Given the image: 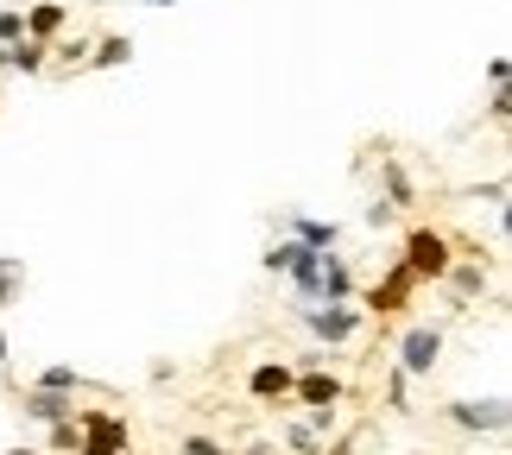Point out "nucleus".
<instances>
[{"label":"nucleus","mask_w":512,"mask_h":455,"mask_svg":"<svg viewBox=\"0 0 512 455\" xmlns=\"http://www.w3.org/2000/svg\"><path fill=\"white\" fill-rule=\"evenodd\" d=\"M449 234H437V228H405V272H411V285H443V272H449Z\"/></svg>","instance_id":"f257e3e1"},{"label":"nucleus","mask_w":512,"mask_h":455,"mask_svg":"<svg viewBox=\"0 0 512 455\" xmlns=\"http://www.w3.org/2000/svg\"><path fill=\"white\" fill-rule=\"evenodd\" d=\"M76 455H127L133 449V430L121 411H76Z\"/></svg>","instance_id":"f03ea898"},{"label":"nucleus","mask_w":512,"mask_h":455,"mask_svg":"<svg viewBox=\"0 0 512 455\" xmlns=\"http://www.w3.org/2000/svg\"><path fill=\"white\" fill-rule=\"evenodd\" d=\"M437 361H443V323H405V335H399V367L405 380H430L437 373Z\"/></svg>","instance_id":"7ed1b4c3"},{"label":"nucleus","mask_w":512,"mask_h":455,"mask_svg":"<svg viewBox=\"0 0 512 455\" xmlns=\"http://www.w3.org/2000/svg\"><path fill=\"white\" fill-rule=\"evenodd\" d=\"M298 316H304V329L317 335L323 348H348L354 335H361V310L354 304H304Z\"/></svg>","instance_id":"20e7f679"},{"label":"nucleus","mask_w":512,"mask_h":455,"mask_svg":"<svg viewBox=\"0 0 512 455\" xmlns=\"http://www.w3.org/2000/svg\"><path fill=\"white\" fill-rule=\"evenodd\" d=\"M443 418L456 424V430H468V437H481V430H487V437H500L512 411H506V399H449Z\"/></svg>","instance_id":"39448f33"},{"label":"nucleus","mask_w":512,"mask_h":455,"mask_svg":"<svg viewBox=\"0 0 512 455\" xmlns=\"http://www.w3.org/2000/svg\"><path fill=\"white\" fill-rule=\"evenodd\" d=\"M64 26H70V13L57 7V0H32L26 7V45H57V38H64Z\"/></svg>","instance_id":"423d86ee"},{"label":"nucleus","mask_w":512,"mask_h":455,"mask_svg":"<svg viewBox=\"0 0 512 455\" xmlns=\"http://www.w3.org/2000/svg\"><path fill=\"white\" fill-rule=\"evenodd\" d=\"M291 392H298L310 411H336L342 392H348V380H342V373H298V380H291Z\"/></svg>","instance_id":"0eeeda50"},{"label":"nucleus","mask_w":512,"mask_h":455,"mask_svg":"<svg viewBox=\"0 0 512 455\" xmlns=\"http://www.w3.org/2000/svg\"><path fill=\"white\" fill-rule=\"evenodd\" d=\"M291 241L310 247V253H336L342 247V222H317V215H285Z\"/></svg>","instance_id":"6e6552de"},{"label":"nucleus","mask_w":512,"mask_h":455,"mask_svg":"<svg viewBox=\"0 0 512 455\" xmlns=\"http://www.w3.org/2000/svg\"><path fill=\"white\" fill-rule=\"evenodd\" d=\"M19 405H26V418L45 424V430L76 418V399H70V392H32V386H26V399H19Z\"/></svg>","instance_id":"1a4fd4ad"},{"label":"nucleus","mask_w":512,"mask_h":455,"mask_svg":"<svg viewBox=\"0 0 512 455\" xmlns=\"http://www.w3.org/2000/svg\"><path fill=\"white\" fill-rule=\"evenodd\" d=\"M443 285L456 291L462 304H475V298H487V266H481V260H449V272H443Z\"/></svg>","instance_id":"9d476101"},{"label":"nucleus","mask_w":512,"mask_h":455,"mask_svg":"<svg viewBox=\"0 0 512 455\" xmlns=\"http://www.w3.org/2000/svg\"><path fill=\"white\" fill-rule=\"evenodd\" d=\"M411 291H418V285H411V272H405V260H399L380 285L367 291V304H373V310H405V304H411Z\"/></svg>","instance_id":"9b49d317"},{"label":"nucleus","mask_w":512,"mask_h":455,"mask_svg":"<svg viewBox=\"0 0 512 455\" xmlns=\"http://www.w3.org/2000/svg\"><path fill=\"white\" fill-rule=\"evenodd\" d=\"M291 380H298V367H279V361H260L247 373V392L253 399H285L291 392Z\"/></svg>","instance_id":"f8f14e48"},{"label":"nucleus","mask_w":512,"mask_h":455,"mask_svg":"<svg viewBox=\"0 0 512 455\" xmlns=\"http://www.w3.org/2000/svg\"><path fill=\"white\" fill-rule=\"evenodd\" d=\"M26 291V266L19 260H0V316H7V304ZM0 367H7V323H0Z\"/></svg>","instance_id":"ddd939ff"},{"label":"nucleus","mask_w":512,"mask_h":455,"mask_svg":"<svg viewBox=\"0 0 512 455\" xmlns=\"http://www.w3.org/2000/svg\"><path fill=\"white\" fill-rule=\"evenodd\" d=\"M380 184H386L380 203H392V209H411V203H418V184H411V171H405V165H392V158L380 165Z\"/></svg>","instance_id":"4468645a"},{"label":"nucleus","mask_w":512,"mask_h":455,"mask_svg":"<svg viewBox=\"0 0 512 455\" xmlns=\"http://www.w3.org/2000/svg\"><path fill=\"white\" fill-rule=\"evenodd\" d=\"M121 64H133V38L127 32H108L102 45L89 51V70H121Z\"/></svg>","instance_id":"2eb2a0df"},{"label":"nucleus","mask_w":512,"mask_h":455,"mask_svg":"<svg viewBox=\"0 0 512 455\" xmlns=\"http://www.w3.org/2000/svg\"><path fill=\"white\" fill-rule=\"evenodd\" d=\"M32 392H70L76 399V392H89V380L76 367H45V373H32Z\"/></svg>","instance_id":"dca6fc26"},{"label":"nucleus","mask_w":512,"mask_h":455,"mask_svg":"<svg viewBox=\"0 0 512 455\" xmlns=\"http://www.w3.org/2000/svg\"><path fill=\"white\" fill-rule=\"evenodd\" d=\"M177 455H228V443L203 437V430H184V437H177Z\"/></svg>","instance_id":"f3484780"},{"label":"nucleus","mask_w":512,"mask_h":455,"mask_svg":"<svg viewBox=\"0 0 512 455\" xmlns=\"http://www.w3.org/2000/svg\"><path fill=\"white\" fill-rule=\"evenodd\" d=\"M76 443H83V437H76V418L45 430V449H51V455H76Z\"/></svg>","instance_id":"a211bd4d"},{"label":"nucleus","mask_w":512,"mask_h":455,"mask_svg":"<svg viewBox=\"0 0 512 455\" xmlns=\"http://www.w3.org/2000/svg\"><path fill=\"white\" fill-rule=\"evenodd\" d=\"M0 45H26V13H19V7L0 13Z\"/></svg>","instance_id":"6ab92c4d"},{"label":"nucleus","mask_w":512,"mask_h":455,"mask_svg":"<svg viewBox=\"0 0 512 455\" xmlns=\"http://www.w3.org/2000/svg\"><path fill=\"white\" fill-rule=\"evenodd\" d=\"M285 449H291V455H317L323 443H317V437H310V430H304V424H285Z\"/></svg>","instance_id":"aec40b11"},{"label":"nucleus","mask_w":512,"mask_h":455,"mask_svg":"<svg viewBox=\"0 0 512 455\" xmlns=\"http://www.w3.org/2000/svg\"><path fill=\"white\" fill-rule=\"evenodd\" d=\"M361 222H373V228H399V209H392V203H380V196H373V203H367V215H361Z\"/></svg>","instance_id":"412c9836"},{"label":"nucleus","mask_w":512,"mask_h":455,"mask_svg":"<svg viewBox=\"0 0 512 455\" xmlns=\"http://www.w3.org/2000/svg\"><path fill=\"white\" fill-rule=\"evenodd\" d=\"M506 76H512V57L500 51V57H494V64H487V83H494V89H506Z\"/></svg>","instance_id":"4be33fe9"},{"label":"nucleus","mask_w":512,"mask_h":455,"mask_svg":"<svg viewBox=\"0 0 512 455\" xmlns=\"http://www.w3.org/2000/svg\"><path fill=\"white\" fill-rule=\"evenodd\" d=\"M57 51H64V64H89V45H83V38H64Z\"/></svg>","instance_id":"5701e85b"},{"label":"nucleus","mask_w":512,"mask_h":455,"mask_svg":"<svg viewBox=\"0 0 512 455\" xmlns=\"http://www.w3.org/2000/svg\"><path fill=\"white\" fill-rule=\"evenodd\" d=\"M405 386H411V380H405L399 367H392V380H386V399H392V405H405Z\"/></svg>","instance_id":"b1692460"},{"label":"nucleus","mask_w":512,"mask_h":455,"mask_svg":"<svg viewBox=\"0 0 512 455\" xmlns=\"http://www.w3.org/2000/svg\"><path fill=\"white\" fill-rule=\"evenodd\" d=\"M234 455H279V449H272V443H241Z\"/></svg>","instance_id":"393cba45"},{"label":"nucleus","mask_w":512,"mask_h":455,"mask_svg":"<svg viewBox=\"0 0 512 455\" xmlns=\"http://www.w3.org/2000/svg\"><path fill=\"white\" fill-rule=\"evenodd\" d=\"M7 455H38V449H32V443H19V449H7Z\"/></svg>","instance_id":"a878e982"},{"label":"nucleus","mask_w":512,"mask_h":455,"mask_svg":"<svg viewBox=\"0 0 512 455\" xmlns=\"http://www.w3.org/2000/svg\"><path fill=\"white\" fill-rule=\"evenodd\" d=\"M140 7H177V0H140Z\"/></svg>","instance_id":"bb28decb"}]
</instances>
